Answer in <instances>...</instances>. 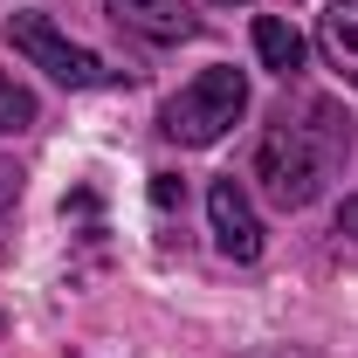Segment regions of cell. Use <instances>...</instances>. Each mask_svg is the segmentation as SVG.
<instances>
[{"instance_id": "8", "label": "cell", "mask_w": 358, "mask_h": 358, "mask_svg": "<svg viewBox=\"0 0 358 358\" xmlns=\"http://www.w3.org/2000/svg\"><path fill=\"white\" fill-rule=\"evenodd\" d=\"M35 124V96L14 83V76H0V138L7 131H28Z\"/></svg>"}, {"instance_id": "9", "label": "cell", "mask_w": 358, "mask_h": 358, "mask_svg": "<svg viewBox=\"0 0 358 358\" xmlns=\"http://www.w3.org/2000/svg\"><path fill=\"white\" fill-rule=\"evenodd\" d=\"M338 234H345V241H358V193L338 207Z\"/></svg>"}, {"instance_id": "6", "label": "cell", "mask_w": 358, "mask_h": 358, "mask_svg": "<svg viewBox=\"0 0 358 358\" xmlns=\"http://www.w3.org/2000/svg\"><path fill=\"white\" fill-rule=\"evenodd\" d=\"M317 48L345 83H358V0H331L317 14Z\"/></svg>"}, {"instance_id": "2", "label": "cell", "mask_w": 358, "mask_h": 358, "mask_svg": "<svg viewBox=\"0 0 358 358\" xmlns=\"http://www.w3.org/2000/svg\"><path fill=\"white\" fill-rule=\"evenodd\" d=\"M241 110H248V76H241V69H227V62H214V69H200L179 96H166L159 124H166L173 145H214V138L234 131V117H241Z\"/></svg>"}, {"instance_id": "4", "label": "cell", "mask_w": 358, "mask_h": 358, "mask_svg": "<svg viewBox=\"0 0 358 358\" xmlns=\"http://www.w3.org/2000/svg\"><path fill=\"white\" fill-rule=\"evenodd\" d=\"M207 221H214V248L227 262H255L262 255V221H255V207H248V193L234 179L207 186Z\"/></svg>"}, {"instance_id": "1", "label": "cell", "mask_w": 358, "mask_h": 358, "mask_svg": "<svg viewBox=\"0 0 358 358\" xmlns=\"http://www.w3.org/2000/svg\"><path fill=\"white\" fill-rule=\"evenodd\" d=\"M352 159V117L331 103V96H282L275 117L262 124V145H255V179L262 193L289 214V207H310L324 193V179Z\"/></svg>"}, {"instance_id": "7", "label": "cell", "mask_w": 358, "mask_h": 358, "mask_svg": "<svg viewBox=\"0 0 358 358\" xmlns=\"http://www.w3.org/2000/svg\"><path fill=\"white\" fill-rule=\"evenodd\" d=\"M255 55H262V69H275V76H296L303 69V35L282 14H262L255 21Z\"/></svg>"}, {"instance_id": "5", "label": "cell", "mask_w": 358, "mask_h": 358, "mask_svg": "<svg viewBox=\"0 0 358 358\" xmlns=\"http://www.w3.org/2000/svg\"><path fill=\"white\" fill-rule=\"evenodd\" d=\"M117 28H131L145 42H193L200 35V14L186 0H103Z\"/></svg>"}, {"instance_id": "3", "label": "cell", "mask_w": 358, "mask_h": 358, "mask_svg": "<svg viewBox=\"0 0 358 358\" xmlns=\"http://www.w3.org/2000/svg\"><path fill=\"white\" fill-rule=\"evenodd\" d=\"M7 42L21 48L35 69H48L55 83H69V90H103V83H124V69H110L103 55H90V48H76L48 14H14L7 21Z\"/></svg>"}, {"instance_id": "10", "label": "cell", "mask_w": 358, "mask_h": 358, "mask_svg": "<svg viewBox=\"0 0 358 358\" xmlns=\"http://www.w3.org/2000/svg\"><path fill=\"white\" fill-rule=\"evenodd\" d=\"M227 7H234V0H227Z\"/></svg>"}]
</instances>
